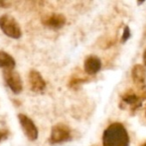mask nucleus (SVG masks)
Instances as JSON below:
<instances>
[{
  "instance_id": "1",
  "label": "nucleus",
  "mask_w": 146,
  "mask_h": 146,
  "mask_svg": "<svg viewBox=\"0 0 146 146\" xmlns=\"http://www.w3.org/2000/svg\"><path fill=\"white\" fill-rule=\"evenodd\" d=\"M146 102V85L135 86L130 88L121 95L119 107L122 110L134 114L138 109H140Z\"/></svg>"
},
{
  "instance_id": "2",
  "label": "nucleus",
  "mask_w": 146,
  "mask_h": 146,
  "mask_svg": "<svg viewBox=\"0 0 146 146\" xmlns=\"http://www.w3.org/2000/svg\"><path fill=\"white\" fill-rule=\"evenodd\" d=\"M104 146H128L129 136L125 127L121 123L110 124L104 130L102 136Z\"/></svg>"
},
{
  "instance_id": "3",
  "label": "nucleus",
  "mask_w": 146,
  "mask_h": 146,
  "mask_svg": "<svg viewBox=\"0 0 146 146\" xmlns=\"http://www.w3.org/2000/svg\"><path fill=\"white\" fill-rule=\"evenodd\" d=\"M0 28L5 35L11 37L14 39L20 38L22 35L21 28L18 22L10 15H2L0 17Z\"/></svg>"
},
{
  "instance_id": "4",
  "label": "nucleus",
  "mask_w": 146,
  "mask_h": 146,
  "mask_svg": "<svg viewBox=\"0 0 146 146\" xmlns=\"http://www.w3.org/2000/svg\"><path fill=\"white\" fill-rule=\"evenodd\" d=\"M71 139V130L65 124H57L52 128L50 136V142L52 144L65 142Z\"/></svg>"
},
{
  "instance_id": "5",
  "label": "nucleus",
  "mask_w": 146,
  "mask_h": 146,
  "mask_svg": "<svg viewBox=\"0 0 146 146\" xmlns=\"http://www.w3.org/2000/svg\"><path fill=\"white\" fill-rule=\"evenodd\" d=\"M3 77L6 84L15 94H18L23 89V84L20 75L14 70H4Z\"/></svg>"
},
{
  "instance_id": "6",
  "label": "nucleus",
  "mask_w": 146,
  "mask_h": 146,
  "mask_svg": "<svg viewBox=\"0 0 146 146\" xmlns=\"http://www.w3.org/2000/svg\"><path fill=\"white\" fill-rule=\"evenodd\" d=\"M18 118H19L20 124H21L22 129H23L27 138L32 141L36 140L38 138V129H37L36 125L34 124V122L31 120L29 117L24 114H19Z\"/></svg>"
},
{
  "instance_id": "7",
  "label": "nucleus",
  "mask_w": 146,
  "mask_h": 146,
  "mask_svg": "<svg viewBox=\"0 0 146 146\" xmlns=\"http://www.w3.org/2000/svg\"><path fill=\"white\" fill-rule=\"evenodd\" d=\"M29 84L30 88L34 92H41L45 89L46 83L41 74L36 70H31L29 73Z\"/></svg>"
},
{
  "instance_id": "8",
  "label": "nucleus",
  "mask_w": 146,
  "mask_h": 146,
  "mask_svg": "<svg viewBox=\"0 0 146 146\" xmlns=\"http://www.w3.org/2000/svg\"><path fill=\"white\" fill-rule=\"evenodd\" d=\"M66 18L62 14H51L43 19V24L51 28H60L64 26Z\"/></svg>"
},
{
  "instance_id": "9",
  "label": "nucleus",
  "mask_w": 146,
  "mask_h": 146,
  "mask_svg": "<svg viewBox=\"0 0 146 146\" xmlns=\"http://www.w3.org/2000/svg\"><path fill=\"white\" fill-rule=\"evenodd\" d=\"M102 67V62L96 56H88L85 61V71L90 75L96 74Z\"/></svg>"
},
{
  "instance_id": "10",
  "label": "nucleus",
  "mask_w": 146,
  "mask_h": 146,
  "mask_svg": "<svg viewBox=\"0 0 146 146\" xmlns=\"http://www.w3.org/2000/svg\"><path fill=\"white\" fill-rule=\"evenodd\" d=\"M132 78L135 86H144L146 80V70L140 64H137L132 69Z\"/></svg>"
},
{
  "instance_id": "11",
  "label": "nucleus",
  "mask_w": 146,
  "mask_h": 146,
  "mask_svg": "<svg viewBox=\"0 0 146 146\" xmlns=\"http://www.w3.org/2000/svg\"><path fill=\"white\" fill-rule=\"evenodd\" d=\"M16 63L14 58L4 51H0V67L4 70H13Z\"/></svg>"
},
{
  "instance_id": "12",
  "label": "nucleus",
  "mask_w": 146,
  "mask_h": 146,
  "mask_svg": "<svg viewBox=\"0 0 146 146\" xmlns=\"http://www.w3.org/2000/svg\"><path fill=\"white\" fill-rule=\"evenodd\" d=\"M8 135H9V131L7 130V128L0 127V141H2L5 138H7Z\"/></svg>"
},
{
  "instance_id": "13",
  "label": "nucleus",
  "mask_w": 146,
  "mask_h": 146,
  "mask_svg": "<svg viewBox=\"0 0 146 146\" xmlns=\"http://www.w3.org/2000/svg\"><path fill=\"white\" fill-rule=\"evenodd\" d=\"M130 36V32H129V28L128 27H125V31L123 33V36H122V42L126 41L128 39V37Z\"/></svg>"
},
{
  "instance_id": "14",
  "label": "nucleus",
  "mask_w": 146,
  "mask_h": 146,
  "mask_svg": "<svg viewBox=\"0 0 146 146\" xmlns=\"http://www.w3.org/2000/svg\"><path fill=\"white\" fill-rule=\"evenodd\" d=\"M6 6H7V4H6L5 2L0 1V7H6Z\"/></svg>"
},
{
  "instance_id": "15",
  "label": "nucleus",
  "mask_w": 146,
  "mask_h": 146,
  "mask_svg": "<svg viewBox=\"0 0 146 146\" xmlns=\"http://www.w3.org/2000/svg\"><path fill=\"white\" fill-rule=\"evenodd\" d=\"M143 61H144V64L146 65V49H145L144 53H143Z\"/></svg>"
},
{
  "instance_id": "16",
  "label": "nucleus",
  "mask_w": 146,
  "mask_h": 146,
  "mask_svg": "<svg viewBox=\"0 0 146 146\" xmlns=\"http://www.w3.org/2000/svg\"><path fill=\"white\" fill-rule=\"evenodd\" d=\"M142 146H146V142H145V143H144V144H143Z\"/></svg>"
},
{
  "instance_id": "17",
  "label": "nucleus",
  "mask_w": 146,
  "mask_h": 146,
  "mask_svg": "<svg viewBox=\"0 0 146 146\" xmlns=\"http://www.w3.org/2000/svg\"><path fill=\"white\" fill-rule=\"evenodd\" d=\"M145 114H146V113H145Z\"/></svg>"
}]
</instances>
